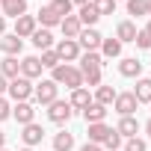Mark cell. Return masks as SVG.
<instances>
[{"label": "cell", "instance_id": "22", "mask_svg": "<svg viewBox=\"0 0 151 151\" xmlns=\"http://www.w3.org/2000/svg\"><path fill=\"white\" fill-rule=\"evenodd\" d=\"M30 39H33V47H39V50H50V47L56 45V42H53V33H50V30H45V27H42V30H36Z\"/></svg>", "mask_w": 151, "mask_h": 151}, {"label": "cell", "instance_id": "48", "mask_svg": "<svg viewBox=\"0 0 151 151\" xmlns=\"http://www.w3.org/2000/svg\"><path fill=\"white\" fill-rule=\"evenodd\" d=\"M0 3H6V0H0Z\"/></svg>", "mask_w": 151, "mask_h": 151}, {"label": "cell", "instance_id": "15", "mask_svg": "<svg viewBox=\"0 0 151 151\" xmlns=\"http://www.w3.org/2000/svg\"><path fill=\"white\" fill-rule=\"evenodd\" d=\"M116 133H119L122 139H130V136H136V133H139V122H136L133 116H122V119H119V124H116Z\"/></svg>", "mask_w": 151, "mask_h": 151}, {"label": "cell", "instance_id": "36", "mask_svg": "<svg viewBox=\"0 0 151 151\" xmlns=\"http://www.w3.org/2000/svg\"><path fill=\"white\" fill-rule=\"evenodd\" d=\"M133 45H136V47H142V50H151V36H148L145 30H139V33H136V39H133Z\"/></svg>", "mask_w": 151, "mask_h": 151}, {"label": "cell", "instance_id": "39", "mask_svg": "<svg viewBox=\"0 0 151 151\" xmlns=\"http://www.w3.org/2000/svg\"><path fill=\"white\" fill-rule=\"evenodd\" d=\"M6 89H9V80L3 77V74H0V98H3V95H6Z\"/></svg>", "mask_w": 151, "mask_h": 151}, {"label": "cell", "instance_id": "23", "mask_svg": "<svg viewBox=\"0 0 151 151\" xmlns=\"http://www.w3.org/2000/svg\"><path fill=\"white\" fill-rule=\"evenodd\" d=\"M133 98H136V104H151V77H139L136 80Z\"/></svg>", "mask_w": 151, "mask_h": 151}, {"label": "cell", "instance_id": "2", "mask_svg": "<svg viewBox=\"0 0 151 151\" xmlns=\"http://www.w3.org/2000/svg\"><path fill=\"white\" fill-rule=\"evenodd\" d=\"M33 89H36L33 80H27V77H15V80H9L6 95H9L15 104H18V101H33Z\"/></svg>", "mask_w": 151, "mask_h": 151}, {"label": "cell", "instance_id": "12", "mask_svg": "<svg viewBox=\"0 0 151 151\" xmlns=\"http://www.w3.org/2000/svg\"><path fill=\"white\" fill-rule=\"evenodd\" d=\"M42 62H39V56H24L21 59V77H27V80H39L42 77Z\"/></svg>", "mask_w": 151, "mask_h": 151}, {"label": "cell", "instance_id": "30", "mask_svg": "<svg viewBox=\"0 0 151 151\" xmlns=\"http://www.w3.org/2000/svg\"><path fill=\"white\" fill-rule=\"evenodd\" d=\"M124 3H127V15H133V18L148 15V0H124Z\"/></svg>", "mask_w": 151, "mask_h": 151}, {"label": "cell", "instance_id": "18", "mask_svg": "<svg viewBox=\"0 0 151 151\" xmlns=\"http://www.w3.org/2000/svg\"><path fill=\"white\" fill-rule=\"evenodd\" d=\"M0 15L3 18H21V15H27V0H6V3H0Z\"/></svg>", "mask_w": 151, "mask_h": 151}, {"label": "cell", "instance_id": "40", "mask_svg": "<svg viewBox=\"0 0 151 151\" xmlns=\"http://www.w3.org/2000/svg\"><path fill=\"white\" fill-rule=\"evenodd\" d=\"M3 33H6V18L0 15V36H3Z\"/></svg>", "mask_w": 151, "mask_h": 151}, {"label": "cell", "instance_id": "49", "mask_svg": "<svg viewBox=\"0 0 151 151\" xmlns=\"http://www.w3.org/2000/svg\"><path fill=\"white\" fill-rule=\"evenodd\" d=\"M116 3H119V0H116Z\"/></svg>", "mask_w": 151, "mask_h": 151}, {"label": "cell", "instance_id": "26", "mask_svg": "<svg viewBox=\"0 0 151 151\" xmlns=\"http://www.w3.org/2000/svg\"><path fill=\"white\" fill-rule=\"evenodd\" d=\"M116 95H119V92H116L113 86H104V83H101V86L95 89V98H92V101H95V104H101V107H113Z\"/></svg>", "mask_w": 151, "mask_h": 151}, {"label": "cell", "instance_id": "16", "mask_svg": "<svg viewBox=\"0 0 151 151\" xmlns=\"http://www.w3.org/2000/svg\"><path fill=\"white\" fill-rule=\"evenodd\" d=\"M110 133H113V127H110V124H104V122H98V124H89V127H86V136H89L86 142L104 145V139H107Z\"/></svg>", "mask_w": 151, "mask_h": 151}, {"label": "cell", "instance_id": "13", "mask_svg": "<svg viewBox=\"0 0 151 151\" xmlns=\"http://www.w3.org/2000/svg\"><path fill=\"white\" fill-rule=\"evenodd\" d=\"M68 104H71V110H74V113H77V110L83 113V110L92 104V95H89V89H86V86H80V89H71V98H68Z\"/></svg>", "mask_w": 151, "mask_h": 151}, {"label": "cell", "instance_id": "44", "mask_svg": "<svg viewBox=\"0 0 151 151\" xmlns=\"http://www.w3.org/2000/svg\"><path fill=\"white\" fill-rule=\"evenodd\" d=\"M145 33H148V36H151V18H148V24H145Z\"/></svg>", "mask_w": 151, "mask_h": 151}, {"label": "cell", "instance_id": "11", "mask_svg": "<svg viewBox=\"0 0 151 151\" xmlns=\"http://www.w3.org/2000/svg\"><path fill=\"white\" fill-rule=\"evenodd\" d=\"M24 50V39H18L15 33H3L0 36V53L3 56H18Z\"/></svg>", "mask_w": 151, "mask_h": 151}, {"label": "cell", "instance_id": "8", "mask_svg": "<svg viewBox=\"0 0 151 151\" xmlns=\"http://www.w3.org/2000/svg\"><path fill=\"white\" fill-rule=\"evenodd\" d=\"M136 98H133V92H119L116 95V101H113V110L119 113V116H133L136 113Z\"/></svg>", "mask_w": 151, "mask_h": 151}, {"label": "cell", "instance_id": "45", "mask_svg": "<svg viewBox=\"0 0 151 151\" xmlns=\"http://www.w3.org/2000/svg\"><path fill=\"white\" fill-rule=\"evenodd\" d=\"M21 151H36V148H27V145H24V148H21Z\"/></svg>", "mask_w": 151, "mask_h": 151}, {"label": "cell", "instance_id": "28", "mask_svg": "<svg viewBox=\"0 0 151 151\" xmlns=\"http://www.w3.org/2000/svg\"><path fill=\"white\" fill-rule=\"evenodd\" d=\"M71 148H74V133H68V130L53 133V151H71Z\"/></svg>", "mask_w": 151, "mask_h": 151}, {"label": "cell", "instance_id": "43", "mask_svg": "<svg viewBox=\"0 0 151 151\" xmlns=\"http://www.w3.org/2000/svg\"><path fill=\"white\" fill-rule=\"evenodd\" d=\"M145 133H148V136H151V119H148V122H145Z\"/></svg>", "mask_w": 151, "mask_h": 151}, {"label": "cell", "instance_id": "4", "mask_svg": "<svg viewBox=\"0 0 151 151\" xmlns=\"http://www.w3.org/2000/svg\"><path fill=\"white\" fill-rule=\"evenodd\" d=\"M53 50H56V53H59V59H62V62H68V65H71V62H77V59H80V53H83V50H80V45H77V39H59V42L53 45Z\"/></svg>", "mask_w": 151, "mask_h": 151}, {"label": "cell", "instance_id": "27", "mask_svg": "<svg viewBox=\"0 0 151 151\" xmlns=\"http://www.w3.org/2000/svg\"><path fill=\"white\" fill-rule=\"evenodd\" d=\"M83 119H86V124H98V122H104L107 119V107H101V104H89L86 110H83Z\"/></svg>", "mask_w": 151, "mask_h": 151}, {"label": "cell", "instance_id": "33", "mask_svg": "<svg viewBox=\"0 0 151 151\" xmlns=\"http://www.w3.org/2000/svg\"><path fill=\"white\" fill-rule=\"evenodd\" d=\"M122 151H148V142L139 139V136H130V139L122 142Z\"/></svg>", "mask_w": 151, "mask_h": 151}, {"label": "cell", "instance_id": "20", "mask_svg": "<svg viewBox=\"0 0 151 151\" xmlns=\"http://www.w3.org/2000/svg\"><path fill=\"white\" fill-rule=\"evenodd\" d=\"M136 33H139V27H136L133 21H119V27H116V39H119L122 45L133 42V39H136Z\"/></svg>", "mask_w": 151, "mask_h": 151}, {"label": "cell", "instance_id": "9", "mask_svg": "<svg viewBox=\"0 0 151 151\" xmlns=\"http://www.w3.org/2000/svg\"><path fill=\"white\" fill-rule=\"evenodd\" d=\"M12 119L24 127V124H30V122H36V107H33V101H18L15 107H12Z\"/></svg>", "mask_w": 151, "mask_h": 151}, {"label": "cell", "instance_id": "32", "mask_svg": "<svg viewBox=\"0 0 151 151\" xmlns=\"http://www.w3.org/2000/svg\"><path fill=\"white\" fill-rule=\"evenodd\" d=\"M39 62H42V68H56V65H62V59H59V53L50 47V50H42V56H39Z\"/></svg>", "mask_w": 151, "mask_h": 151}, {"label": "cell", "instance_id": "46", "mask_svg": "<svg viewBox=\"0 0 151 151\" xmlns=\"http://www.w3.org/2000/svg\"><path fill=\"white\" fill-rule=\"evenodd\" d=\"M148 15H151V0H148Z\"/></svg>", "mask_w": 151, "mask_h": 151}, {"label": "cell", "instance_id": "10", "mask_svg": "<svg viewBox=\"0 0 151 151\" xmlns=\"http://www.w3.org/2000/svg\"><path fill=\"white\" fill-rule=\"evenodd\" d=\"M42 139H45V127H42V124H36V122L24 124V130H21V142H24L27 148H36V145H42Z\"/></svg>", "mask_w": 151, "mask_h": 151}, {"label": "cell", "instance_id": "31", "mask_svg": "<svg viewBox=\"0 0 151 151\" xmlns=\"http://www.w3.org/2000/svg\"><path fill=\"white\" fill-rule=\"evenodd\" d=\"M59 18H68V15H74V3H71V0H50V3H47Z\"/></svg>", "mask_w": 151, "mask_h": 151}, {"label": "cell", "instance_id": "38", "mask_svg": "<svg viewBox=\"0 0 151 151\" xmlns=\"http://www.w3.org/2000/svg\"><path fill=\"white\" fill-rule=\"evenodd\" d=\"M80 151H104V148L95 145V142H86V145H80Z\"/></svg>", "mask_w": 151, "mask_h": 151}, {"label": "cell", "instance_id": "5", "mask_svg": "<svg viewBox=\"0 0 151 151\" xmlns=\"http://www.w3.org/2000/svg\"><path fill=\"white\" fill-rule=\"evenodd\" d=\"M71 116H74V110H71V104L68 101H53L50 107H47V119L53 122V124H68L71 122Z\"/></svg>", "mask_w": 151, "mask_h": 151}, {"label": "cell", "instance_id": "1", "mask_svg": "<svg viewBox=\"0 0 151 151\" xmlns=\"http://www.w3.org/2000/svg\"><path fill=\"white\" fill-rule=\"evenodd\" d=\"M50 80H53L56 86H65V89H80V86H83V74H80L77 65L62 62V65H56V68L50 71Z\"/></svg>", "mask_w": 151, "mask_h": 151}, {"label": "cell", "instance_id": "25", "mask_svg": "<svg viewBox=\"0 0 151 151\" xmlns=\"http://www.w3.org/2000/svg\"><path fill=\"white\" fill-rule=\"evenodd\" d=\"M104 59H116V56H122V42L119 39H107L104 36V42H101V50H98Z\"/></svg>", "mask_w": 151, "mask_h": 151}, {"label": "cell", "instance_id": "21", "mask_svg": "<svg viewBox=\"0 0 151 151\" xmlns=\"http://www.w3.org/2000/svg\"><path fill=\"white\" fill-rule=\"evenodd\" d=\"M36 21H39L45 30H50V27H59V21H62V18H59V15H56L50 6H42V9L36 12Z\"/></svg>", "mask_w": 151, "mask_h": 151}, {"label": "cell", "instance_id": "29", "mask_svg": "<svg viewBox=\"0 0 151 151\" xmlns=\"http://www.w3.org/2000/svg\"><path fill=\"white\" fill-rule=\"evenodd\" d=\"M86 65L104 68V56H101L98 50H83V53H80V68H86Z\"/></svg>", "mask_w": 151, "mask_h": 151}, {"label": "cell", "instance_id": "17", "mask_svg": "<svg viewBox=\"0 0 151 151\" xmlns=\"http://www.w3.org/2000/svg\"><path fill=\"white\" fill-rule=\"evenodd\" d=\"M0 74H3L6 80L21 77V62H18V56H3V59H0Z\"/></svg>", "mask_w": 151, "mask_h": 151}, {"label": "cell", "instance_id": "3", "mask_svg": "<svg viewBox=\"0 0 151 151\" xmlns=\"http://www.w3.org/2000/svg\"><path fill=\"white\" fill-rule=\"evenodd\" d=\"M56 98H59V86H56L53 80H39V83H36V89H33V101H36V104L50 107Z\"/></svg>", "mask_w": 151, "mask_h": 151}, {"label": "cell", "instance_id": "42", "mask_svg": "<svg viewBox=\"0 0 151 151\" xmlns=\"http://www.w3.org/2000/svg\"><path fill=\"white\" fill-rule=\"evenodd\" d=\"M0 148H6V133L0 130Z\"/></svg>", "mask_w": 151, "mask_h": 151}, {"label": "cell", "instance_id": "14", "mask_svg": "<svg viewBox=\"0 0 151 151\" xmlns=\"http://www.w3.org/2000/svg\"><path fill=\"white\" fill-rule=\"evenodd\" d=\"M119 74L122 77H142V62L136 59V56H124L122 62H119Z\"/></svg>", "mask_w": 151, "mask_h": 151}, {"label": "cell", "instance_id": "7", "mask_svg": "<svg viewBox=\"0 0 151 151\" xmlns=\"http://www.w3.org/2000/svg\"><path fill=\"white\" fill-rule=\"evenodd\" d=\"M36 30H39V21H36V15H30V12H27V15L15 18V30H12V33H15L18 39H30Z\"/></svg>", "mask_w": 151, "mask_h": 151}, {"label": "cell", "instance_id": "24", "mask_svg": "<svg viewBox=\"0 0 151 151\" xmlns=\"http://www.w3.org/2000/svg\"><path fill=\"white\" fill-rule=\"evenodd\" d=\"M77 18H80V24H83V27H95V24L101 21V15L95 12V6H92V3L77 6Z\"/></svg>", "mask_w": 151, "mask_h": 151}, {"label": "cell", "instance_id": "35", "mask_svg": "<svg viewBox=\"0 0 151 151\" xmlns=\"http://www.w3.org/2000/svg\"><path fill=\"white\" fill-rule=\"evenodd\" d=\"M101 148H107V151H119V148H122V136L116 133V127H113V133L104 139V145H101Z\"/></svg>", "mask_w": 151, "mask_h": 151}, {"label": "cell", "instance_id": "19", "mask_svg": "<svg viewBox=\"0 0 151 151\" xmlns=\"http://www.w3.org/2000/svg\"><path fill=\"white\" fill-rule=\"evenodd\" d=\"M59 30H62V36H65V39H77V36H80V30H83V24H80V18H77V15H68V18H62V21H59Z\"/></svg>", "mask_w": 151, "mask_h": 151}, {"label": "cell", "instance_id": "34", "mask_svg": "<svg viewBox=\"0 0 151 151\" xmlns=\"http://www.w3.org/2000/svg\"><path fill=\"white\" fill-rule=\"evenodd\" d=\"M92 6H95V12L104 18V15H113V12H116V0H92Z\"/></svg>", "mask_w": 151, "mask_h": 151}, {"label": "cell", "instance_id": "6", "mask_svg": "<svg viewBox=\"0 0 151 151\" xmlns=\"http://www.w3.org/2000/svg\"><path fill=\"white\" fill-rule=\"evenodd\" d=\"M101 42H104V36H101L95 27H83V30H80V36H77L80 50H101Z\"/></svg>", "mask_w": 151, "mask_h": 151}, {"label": "cell", "instance_id": "41", "mask_svg": "<svg viewBox=\"0 0 151 151\" xmlns=\"http://www.w3.org/2000/svg\"><path fill=\"white\" fill-rule=\"evenodd\" d=\"M74 6H86V3H92V0H71Z\"/></svg>", "mask_w": 151, "mask_h": 151}, {"label": "cell", "instance_id": "37", "mask_svg": "<svg viewBox=\"0 0 151 151\" xmlns=\"http://www.w3.org/2000/svg\"><path fill=\"white\" fill-rule=\"evenodd\" d=\"M6 119H12V104L3 95V98H0V122H6Z\"/></svg>", "mask_w": 151, "mask_h": 151}, {"label": "cell", "instance_id": "47", "mask_svg": "<svg viewBox=\"0 0 151 151\" xmlns=\"http://www.w3.org/2000/svg\"><path fill=\"white\" fill-rule=\"evenodd\" d=\"M0 151H9V148H0Z\"/></svg>", "mask_w": 151, "mask_h": 151}]
</instances>
